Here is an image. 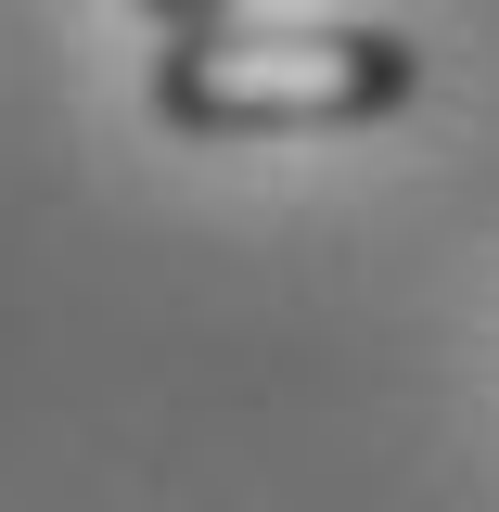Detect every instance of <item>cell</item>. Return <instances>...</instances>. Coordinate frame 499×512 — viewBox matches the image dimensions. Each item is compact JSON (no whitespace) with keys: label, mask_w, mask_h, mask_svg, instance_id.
Instances as JSON below:
<instances>
[{"label":"cell","mask_w":499,"mask_h":512,"mask_svg":"<svg viewBox=\"0 0 499 512\" xmlns=\"http://www.w3.org/2000/svg\"><path fill=\"white\" fill-rule=\"evenodd\" d=\"M423 90L397 26H192L154 52V116L180 141H282V128H372Z\"/></svg>","instance_id":"6da1fadb"},{"label":"cell","mask_w":499,"mask_h":512,"mask_svg":"<svg viewBox=\"0 0 499 512\" xmlns=\"http://www.w3.org/2000/svg\"><path fill=\"white\" fill-rule=\"evenodd\" d=\"M141 13H154L167 39H192V26H231V0H141Z\"/></svg>","instance_id":"7a4b0ae2"}]
</instances>
